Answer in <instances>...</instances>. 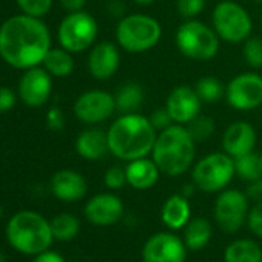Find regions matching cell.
Listing matches in <instances>:
<instances>
[{"instance_id": "1", "label": "cell", "mask_w": 262, "mask_h": 262, "mask_svg": "<svg viewBox=\"0 0 262 262\" xmlns=\"http://www.w3.org/2000/svg\"><path fill=\"white\" fill-rule=\"evenodd\" d=\"M51 48L50 30L39 17L22 13L0 25V57L16 70L40 67Z\"/></svg>"}, {"instance_id": "2", "label": "cell", "mask_w": 262, "mask_h": 262, "mask_svg": "<svg viewBox=\"0 0 262 262\" xmlns=\"http://www.w3.org/2000/svg\"><path fill=\"white\" fill-rule=\"evenodd\" d=\"M108 148L113 156L120 161H135L151 155L158 131L139 113L120 114L106 129Z\"/></svg>"}, {"instance_id": "3", "label": "cell", "mask_w": 262, "mask_h": 262, "mask_svg": "<svg viewBox=\"0 0 262 262\" xmlns=\"http://www.w3.org/2000/svg\"><path fill=\"white\" fill-rule=\"evenodd\" d=\"M196 141L188 133L187 126L173 123L164 131H159L151 159L156 162L162 174L176 178L184 174L194 162Z\"/></svg>"}, {"instance_id": "4", "label": "cell", "mask_w": 262, "mask_h": 262, "mask_svg": "<svg viewBox=\"0 0 262 262\" xmlns=\"http://www.w3.org/2000/svg\"><path fill=\"white\" fill-rule=\"evenodd\" d=\"M7 239L14 250L24 254H39L50 250L54 236L50 221L40 213L22 210L8 221Z\"/></svg>"}, {"instance_id": "5", "label": "cell", "mask_w": 262, "mask_h": 262, "mask_svg": "<svg viewBox=\"0 0 262 262\" xmlns=\"http://www.w3.org/2000/svg\"><path fill=\"white\" fill-rule=\"evenodd\" d=\"M162 37L159 20L147 14L123 16L116 27L119 47L129 54H141L153 50Z\"/></svg>"}, {"instance_id": "6", "label": "cell", "mask_w": 262, "mask_h": 262, "mask_svg": "<svg viewBox=\"0 0 262 262\" xmlns=\"http://www.w3.org/2000/svg\"><path fill=\"white\" fill-rule=\"evenodd\" d=\"M176 47L187 59L205 62L216 57L221 39L214 28L198 19H188L176 31Z\"/></svg>"}, {"instance_id": "7", "label": "cell", "mask_w": 262, "mask_h": 262, "mask_svg": "<svg viewBox=\"0 0 262 262\" xmlns=\"http://www.w3.org/2000/svg\"><path fill=\"white\" fill-rule=\"evenodd\" d=\"M236 174L234 159L225 151L211 153L199 159L191 171V179L196 188L205 193H217L233 181Z\"/></svg>"}, {"instance_id": "8", "label": "cell", "mask_w": 262, "mask_h": 262, "mask_svg": "<svg viewBox=\"0 0 262 262\" xmlns=\"http://www.w3.org/2000/svg\"><path fill=\"white\" fill-rule=\"evenodd\" d=\"M211 22L219 39L227 43H244L253 31L250 14L233 0H224L214 7Z\"/></svg>"}, {"instance_id": "9", "label": "cell", "mask_w": 262, "mask_h": 262, "mask_svg": "<svg viewBox=\"0 0 262 262\" xmlns=\"http://www.w3.org/2000/svg\"><path fill=\"white\" fill-rule=\"evenodd\" d=\"M99 34V27L96 19L86 11L68 13L59 28H57V40L62 48L70 53H83L90 50Z\"/></svg>"}, {"instance_id": "10", "label": "cell", "mask_w": 262, "mask_h": 262, "mask_svg": "<svg viewBox=\"0 0 262 262\" xmlns=\"http://www.w3.org/2000/svg\"><path fill=\"white\" fill-rule=\"evenodd\" d=\"M248 211V198L239 190H222L216 198L214 217L225 233H236L245 224Z\"/></svg>"}, {"instance_id": "11", "label": "cell", "mask_w": 262, "mask_h": 262, "mask_svg": "<svg viewBox=\"0 0 262 262\" xmlns=\"http://www.w3.org/2000/svg\"><path fill=\"white\" fill-rule=\"evenodd\" d=\"M228 105L239 111H251L262 105V76L257 73H241L225 86Z\"/></svg>"}, {"instance_id": "12", "label": "cell", "mask_w": 262, "mask_h": 262, "mask_svg": "<svg viewBox=\"0 0 262 262\" xmlns=\"http://www.w3.org/2000/svg\"><path fill=\"white\" fill-rule=\"evenodd\" d=\"M76 117L83 123H100L113 116L116 111L114 96L103 90H90L82 93L73 106Z\"/></svg>"}, {"instance_id": "13", "label": "cell", "mask_w": 262, "mask_h": 262, "mask_svg": "<svg viewBox=\"0 0 262 262\" xmlns=\"http://www.w3.org/2000/svg\"><path fill=\"white\" fill-rule=\"evenodd\" d=\"M185 259L187 245L174 233H156L142 248V262H185Z\"/></svg>"}, {"instance_id": "14", "label": "cell", "mask_w": 262, "mask_h": 262, "mask_svg": "<svg viewBox=\"0 0 262 262\" xmlns=\"http://www.w3.org/2000/svg\"><path fill=\"white\" fill-rule=\"evenodd\" d=\"M17 93L27 106L39 108L50 100L53 93V76L43 67L25 70L19 80Z\"/></svg>"}, {"instance_id": "15", "label": "cell", "mask_w": 262, "mask_h": 262, "mask_svg": "<svg viewBox=\"0 0 262 262\" xmlns=\"http://www.w3.org/2000/svg\"><path fill=\"white\" fill-rule=\"evenodd\" d=\"M202 103L204 102L201 100L193 86L179 85L170 91L165 102V108L174 123L187 125L201 114Z\"/></svg>"}, {"instance_id": "16", "label": "cell", "mask_w": 262, "mask_h": 262, "mask_svg": "<svg viewBox=\"0 0 262 262\" xmlns=\"http://www.w3.org/2000/svg\"><path fill=\"white\" fill-rule=\"evenodd\" d=\"M123 211V202L113 193H99L93 196L83 208L85 217L99 227H108L119 222Z\"/></svg>"}, {"instance_id": "17", "label": "cell", "mask_w": 262, "mask_h": 262, "mask_svg": "<svg viewBox=\"0 0 262 262\" xmlns=\"http://www.w3.org/2000/svg\"><path fill=\"white\" fill-rule=\"evenodd\" d=\"M120 65V53L113 42H100L91 47L88 54V71L96 80H108Z\"/></svg>"}, {"instance_id": "18", "label": "cell", "mask_w": 262, "mask_h": 262, "mask_svg": "<svg viewBox=\"0 0 262 262\" xmlns=\"http://www.w3.org/2000/svg\"><path fill=\"white\" fill-rule=\"evenodd\" d=\"M256 147V129L245 120H236L227 126L222 136V150L233 159L248 155Z\"/></svg>"}, {"instance_id": "19", "label": "cell", "mask_w": 262, "mask_h": 262, "mask_svg": "<svg viewBox=\"0 0 262 262\" xmlns=\"http://www.w3.org/2000/svg\"><path fill=\"white\" fill-rule=\"evenodd\" d=\"M53 194L63 202H77L88 193L86 179L74 170H59L51 178Z\"/></svg>"}, {"instance_id": "20", "label": "cell", "mask_w": 262, "mask_h": 262, "mask_svg": "<svg viewBox=\"0 0 262 262\" xmlns=\"http://www.w3.org/2000/svg\"><path fill=\"white\" fill-rule=\"evenodd\" d=\"M125 173L128 185L136 190H148L155 187L161 176L159 167L148 156L129 161L125 167Z\"/></svg>"}, {"instance_id": "21", "label": "cell", "mask_w": 262, "mask_h": 262, "mask_svg": "<svg viewBox=\"0 0 262 262\" xmlns=\"http://www.w3.org/2000/svg\"><path fill=\"white\" fill-rule=\"evenodd\" d=\"M76 151L80 158L86 161H99L108 151L106 131L100 128H86L79 133L76 139Z\"/></svg>"}, {"instance_id": "22", "label": "cell", "mask_w": 262, "mask_h": 262, "mask_svg": "<svg viewBox=\"0 0 262 262\" xmlns=\"http://www.w3.org/2000/svg\"><path fill=\"white\" fill-rule=\"evenodd\" d=\"M191 217V208L188 204V198L184 194H173L170 196L161 210V219L170 230H181L184 228Z\"/></svg>"}, {"instance_id": "23", "label": "cell", "mask_w": 262, "mask_h": 262, "mask_svg": "<svg viewBox=\"0 0 262 262\" xmlns=\"http://www.w3.org/2000/svg\"><path fill=\"white\" fill-rule=\"evenodd\" d=\"M225 262H262V248L251 239H236L224 251Z\"/></svg>"}, {"instance_id": "24", "label": "cell", "mask_w": 262, "mask_h": 262, "mask_svg": "<svg viewBox=\"0 0 262 262\" xmlns=\"http://www.w3.org/2000/svg\"><path fill=\"white\" fill-rule=\"evenodd\" d=\"M116 110L122 114L138 113L144 103V90L136 82H126L120 85L114 94Z\"/></svg>"}, {"instance_id": "25", "label": "cell", "mask_w": 262, "mask_h": 262, "mask_svg": "<svg viewBox=\"0 0 262 262\" xmlns=\"http://www.w3.org/2000/svg\"><path fill=\"white\" fill-rule=\"evenodd\" d=\"M213 236L211 224L204 217L190 219L188 224L184 227V242L190 250H202Z\"/></svg>"}, {"instance_id": "26", "label": "cell", "mask_w": 262, "mask_h": 262, "mask_svg": "<svg viewBox=\"0 0 262 262\" xmlns=\"http://www.w3.org/2000/svg\"><path fill=\"white\" fill-rule=\"evenodd\" d=\"M43 68L53 77H67L74 71L73 53L65 48H51L43 59Z\"/></svg>"}, {"instance_id": "27", "label": "cell", "mask_w": 262, "mask_h": 262, "mask_svg": "<svg viewBox=\"0 0 262 262\" xmlns=\"http://www.w3.org/2000/svg\"><path fill=\"white\" fill-rule=\"evenodd\" d=\"M50 224L54 239L62 242L74 239L80 230V221L71 213H60L54 216Z\"/></svg>"}, {"instance_id": "28", "label": "cell", "mask_w": 262, "mask_h": 262, "mask_svg": "<svg viewBox=\"0 0 262 262\" xmlns=\"http://www.w3.org/2000/svg\"><path fill=\"white\" fill-rule=\"evenodd\" d=\"M194 90H196L198 96L201 97V100L205 103H216L225 96V86L222 85V82L219 79H216L213 76L201 77L196 82Z\"/></svg>"}, {"instance_id": "29", "label": "cell", "mask_w": 262, "mask_h": 262, "mask_svg": "<svg viewBox=\"0 0 262 262\" xmlns=\"http://www.w3.org/2000/svg\"><path fill=\"white\" fill-rule=\"evenodd\" d=\"M234 167H236V174L247 182H251V181L262 178L260 156H257L253 151L248 155H244L241 158H236Z\"/></svg>"}, {"instance_id": "30", "label": "cell", "mask_w": 262, "mask_h": 262, "mask_svg": "<svg viewBox=\"0 0 262 262\" xmlns=\"http://www.w3.org/2000/svg\"><path fill=\"white\" fill-rule=\"evenodd\" d=\"M187 129L196 142H205L214 133V120L208 116L199 114L187 123Z\"/></svg>"}, {"instance_id": "31", "label": "cell", "mask_w": 262, "mask_h": 262, "mask_svg": "<svg viewBox=\"0 0 262 262\" xmlns=\"http://www.w3.org/2000/svg\"><path fill=\"white\" fill-rule=\"evenodd\" d=\"M244 60L248 67L259 70L262 68V39L260 37H248L244 42L242 48Z\"/></svg>"}, {"instance_id": "32", "label": "cell", "mask_w": 262, "mask_h": 262, "mask_svg": "<svg viewBox=\"0 0 262 262\" xmlns=\"http://www.w3.org/2000/svg\"><path fill=\"white\" fill-rule=\"evenodd\" d=\"M16 4L24 14L42 19L50 13L53 0H16Z\"/></svg>"}, {"instance_id": "33", "label": "cell", "mask_w": 262, "mask_h": 262, "mask_svg": "<svg viewBox=\"0 0 262 262\" xmlns=\"http://www.w3.org/2000/svg\"><path fill=\"white\" fill-rule=\"evenodd\" d=\"M176 7L184 19H196L205 8V0H178Z\"/></svg>"}, {"instance_id": "34", "label": "cell", "mask_w": 262, "mask_h": 262, "mask_svg": "<svg viewBox=\"0 0 262 262\" xmlns=\"http://www.w3.org/2000/svg\"><path fill=\"white\" fill-rule=\"evenodd\" d=\"M103 182L106 185V188L110 190H120L126 182V173H125V168L122 167H110L106 171H105V176H103Z\"/></svg>"}, {"instance_id": "35", "label": "cell", "mask_w": 262, "mask_h": 262, "mask_svg": "<svg viewBox=\"0 0 262 262\" xmlns=\"http://www.w3.org/2000/svg\"><path fill=\"white\" fill-rule=\"evenodd\" d=\"M150 122H151V125L155 126V129L158 131V133H159V131L167 129L168 126H171L174 123L173 119H171V116H170V113L167 111L165 106L155 110L153 114L150 116Z\"/></svg>"}, {"instance_id": "36", "label": "cell", "mask_w": 262, "mask_h": 262, "mask_svg": "<svg viewBox=\"0 0 262 262\" xmlns=\"http://www.w3.org/2000/svg\"><path fill=\"white\" fill-rule=\"evenodd\" d=\"M248 228L259 237H262V201L256 202V205L253 208H250L248 211Z\"/></svg>"}, {"instance_id": "37", "label": "cell", "mask_w": 262, "mask_h": 262, "mask_svg": "<svg viewBox=\"0 0 262 262\" xmlns=\"http://www.w3.org/2000/svg\"><path fill=\"white\" fill-rule=\"evenodd\" d=\"M17 102L16 93L5 85H0V113H7L14 108Z\"/></svg>"}, {"instance_id": "38", "label": "cell", "mask_w": 262, "mask_h": 262, "mask_svg": "<svg viewBox=\"0 0 262 262\" xmlns=\"http://www.w3.org/2000/svg\"><path fill=\"white\" fill-rule=\"evenodd\" d=\"M47 123H48V126H50L51 129H54V131L62 129L63 125H65V116H63L62 110L57 108V106L50 108L48 113H47Z\"/></svg>"}, {"instance_id": "39", "label": "cell", "mask_w": 262, "mask_h": 262, "mask_svg": "<svg viewBox=\"0 0 262 262\" xmlns=\"http://www.w3.org/2000/svg\"><path fill=\"white\" fill-rule=\"evenodd\" d=\"M248 198V201H254V202H260L262 201V178L248 182L245 191H244Z\"/></svg>"}, {"instance_id": "40", "label": "cell", "mask_w": 262, "mask_h": 262, "mask_svg": "<svg viewBox=\"0 0 262 262\" xmlns=\"http://www.w3.org/2000/svg\"><path fill=\"white\" fill-rule=\"evenodd\" d=\"M34 262H67L63 259V256L57 251H51V250H45L39 254H36Z\"/></svg>"}, {"instance_id": "41", "label": "cell", "mask_w": 262, "mask_h": 262, "mask_svg": "<svg viewBox=\"0 0 262 262\" xmlns=\"http://www.w3.org/2000/svg\"><path fill=\"white\" fill-rule=\"evenodd\" d=\"M86 4V0H60V5L65 11L68 13H76L82 11Z\"/></svg>"}, {"instance_id": "42", "label": "cell", "mask_w": 262, "mask_h": 262, "mask_svg": "<svg viewBox=\"0 0 262 262\" xmlns=\"http://www.w3.org/2000/svg\"><path fill=\"white\" fill-rule=\"evenodd\" d=\"M108 11L111 16H116V17H123V13H125V7L120 0H110L108 4Z\"/></svg>"}, {"instance_id": "43", "label": "cell", "mask_w": 262, "mask_h": 262, "mask_svg": "<svg viewBox=\"0 0 262 262\" xmlns=\"http://www.w3.org/2000/svg\"><path fill=\"white\" fill-rule=\"evenodd\" d=\"M196 188V185L194 184H188V185H185L184 187V190H182V194L185 196V198H188V196H191L193 194V190Z\"/></svg>"}, {"instance_id": "44", "label": "cell", "mask_w": 262, "mask_h": 262, "mask_svg": "<svg viewBox=\"0 0 262 262\" xmlns=\"http://www.w3.org/2000/svg\"><path fill=\"white\" fill-rule=\"evenodd\" d=\"M133 2H136L138 5H151L156 2V0H133Z\"/></svg>"}, {"instance_id": "45", "label": "cell", "mask_w": 262, "mask_h": 262, "mask_svg": "<svg viewBox=\"0 0 262 262\" xmlns=\"http://www.w3.org/2000/svg\"><path fill=\"white\" fill-rule=\"evenodd\" d=\"M0 262H7V256L2 250H0Z\"/></svg>"}, {"instance_id": "46", "label": "cell", "mask_w": 262, "mask_h": 262, "mask_svg": "<svg viewBox=\"0 0 262 262\" xmlns=\"http://www.w3.org/2000/svg\"><path fill=\"white\" fill-rule=\"evenodd\" d=\"M4 216V207H2V204H0V217Z\"/></svg>"}, {"instance_id": "47", "label": "cell", "mask_w": 262, "mask_h": 262, "mask_svg": "<svg viewBox=\"0 0 262 262\" xmlns=\"http://www.w3.org/2000/svg\"><path fill=\"white\" fill-rule=\"evenodd\" d=\"M251 2H256V4H262V0H251Z\"/></svg>"}, {"instance_id": "48", "label": "cell", "mask_w": 262, "mask_h": 262, "mask_svg": "<svg viewBox=\"0 0 262 262\" xmlns=\"http://www.w3.org/2000/svg\"><path fill=\"white\" fill-rule=\"evenodd\" d=\"M260 165H262V155H260Z\"/></svg>"}, {"instance_id": "49", "label": "cell", "mask_w": 262, "mask_h": 262, "mask_svg": "<svg viewBox=\"0 0 262 262\" xmlns=\"http://www.w3.org/2000/svg\"><path fill=\"white\" fill-rule=\"evenodd\" d=\"M260 25H262V16H260Z\"/></svg>"}]
</instances>
